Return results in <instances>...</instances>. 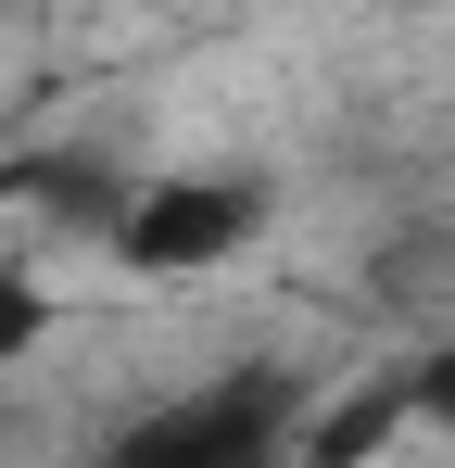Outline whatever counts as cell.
<instances>
[{
	"label": "cell",
	"instance_id": "7a4b0ae2",
	"mask_svg": "<svg viewBox=\"0 0 455 468\" xmlns=\"http://www.w3.org/2000/svg\"><path fill=\"white\" fill-rule=\"evenodd\" d=\"M253 229H266V190L253 177H140L114 203V253L140 279H216V266L253 253Z\"/></svg>",
	"mask_w": 455,
	"mask_h": 468
},
{
	"label": "cell",
	"instance_id": "277c9868",
	"mask_svg": "<svg viewBox=\"0 0 455 468\" xmlns=\"http://www.w3.org/2000/svg\"><path fill=\"white\" fill-rule=\"evenodd\" d=\"M405 418H418V431H455V329L405 367Z\"/></svg>",
	"mask_w": 455,
	"mask_h": 468
},
{
	"label": "cell",
	"instance_id": "3957f363",
	"mask_svg": "<svg viewBox=\"0 0 455 468\" xmlns=\"http://www.w3.org/2000/svg\"><path fill=\"white\" fill-rule=\"evenodd\" d=\"M38 342H51V292H38V266H0V380H13Z\"/></svg>",
	"mask_w": 455,
	"mask_h": 468
},
{
	"label": "cell",
	"instance_id": "6da1fadb",
	"mask_svg": "<svg viewBox=\"0 0 455 468\" xmlns=\"http://www.w3.org/2000/svg\"><path fill=\"white\" fill-rule=\"evenodd\" d=\"M101 468H303V405H291V380L240 367V380L140 405V418L101 443Z\"/></svg>",
	"mask_w": 455,
	"mask_h": 468
}]
</instances>
